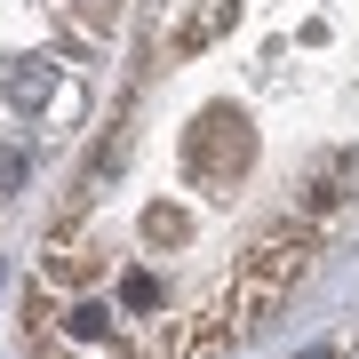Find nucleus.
Listing matches in <instances>:
<instances>
[{
    "mask_svg": "<svg viewBox=\"0 0 359 359\" xmlns=\"http://www.w3.org/2000/svg\"><path fill=\"white\" fill-rule=\"evenodd\" d=\"M8 192H25V152L0 144V200H8Z\"/></svg>",
    "mask_w": 359,
    "mask_h": 359,
    "instance_id": "obj_1",
    "label": "nucleus"
},
{
    "mask_svg": "<svg viewBox=\"0 0 359 359\" xmlns=\"http://www.w3.org/2000/svg\"><path fill=\"white\" fill-rule=\"evenodd\" d=\"M344 359H351V335H344Z\"/></svg>",
    "mask_w": 359,
    "mask_h": 359,
    "instance_id": "obj_2",
    "label": "nucleus"
}]
</instances>
